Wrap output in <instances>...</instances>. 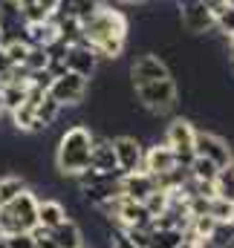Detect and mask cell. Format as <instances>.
Instances as JSON below:
<instances>
[{"instance_id": "1", "label": "cell", "mask_w": 234, "mask_h": 248, "mask_svg": "<svg viewBox=\"0 0 234 248\" xmlns=\"http://www.w3.org/2000/svg\"><path fill=\"white\" fill-rule=\"evenodd\" d=\"M81 41L87 46H93V52L99 58L116 61V58H121L124 44H127V17L118 9L99 6L96 15H90L81 23Z\"/></svg>"}, {"instance_id": "2", "label": "cell", "mask_w": 234, "mask_h": 248, "mask_svg": "<svg viewBox=\"0 0 234 248\" xmlns=\"http://www.w3.org/2000/svg\"><path fill=\"white\" fill-rule=\"evenodd\" d=\"M93 141H96V136L84 124H75L61 136L58 147H55V168L61 176H78L90 168Z\"/></svg>"}, {"instance_id": "3", "label": "cell", "mask_w": 234, "mask_h": 248, "mask_svg": "<svg viewBox=\"0 0 234 248\" xmlns=\"http://www.w3.org/2000/svg\"><path fill=\"white\" fill-rule=\"evenodd\" d=\"M35 225H38V199H35V193L29 187L20 196H15L9 205L0 208V234L3 237L32 231Z\"/></svg>"}, {"instance_id": "4", "label": "cell", "mask_w": 234, "mask_h": 248, "mask_svg": "<svg viewBox=\"0 0 234 248\" xmlns=\"http://www.w3.org/2000/svg\"><path fill=\"white\" fill-rule=\"evenodd\" d=\"M136 90V98L145 110H150L153 116H165L176 107V84L174 78H162V81H148V84H139L133 87Z\"/></svg>"}, {"instance_id": "5", "label": "cell", "mask_w": 234, "mask_h": 248, "mask_svg": "<svg viewBox=\"0 0 234 248\" xmlns=\"http://www.w3.org/2000/svg\"><path fill=\"white\" fill-rule=\"evenodd\" d=\"M87 90H90V81L84 78V75H78V72H61L52 78V84H50V95L58 101L61 107H75V104H81L84 98H87Z\"/></svg>"}, {"instance_id": "6", "label": "cell", "mask_w": 234, "mask_h": 248, "mask_svg": "<svg viewBox=\"0 0 234 248\" xmlns=\"http://www.w3.org/2000/svg\"><path fill=\"white\" fill-rule=\"evenodd\" d=\"M194 136H197V127L188 122V119H182V116L171 119L168 130H165V144L174 150L176 162L185 165V168H188L191 159H194Z\"/></svg>"}, {"instance_id": "7", "label": "cell", "mask_w": 234, "mask_h": 248, "mask_svg": "<svg viewBox=\"0 0 234 248\" xmlns=\"http://www.w3.org/2000/svg\"><path fill=\"white\" fill-rule=\"evenodd\" d=\"M176 9H179V23L191 35H205L214 26V15H211L208 0H176Z\"/></svg>"}, {"instance_id": "8", "label": "cell", "mask_w": 234, "mask_h": 248, "mask_svg": "<svg viewBox=\"0 0 234 248\" xmlns=\"http://www.w3.org/2000/svg\"><path fill=\"white\" fill-rule=\"evenodd\" d=\"M194 156H200V159H208V162H214L220 170L232 162V147H229V141L226 139H220V136H214V133H205V130H197V136H194Z\"/></svg>"}, {"instance_id": "9", "label": "cell", "mask_w": 234, "mask_h": 248, "mask_svg": "<svg viewBox=\"0 0 234 248\" xmlns=\"http://www.w3.org/2000/svg\"><path fill=\"white\" fill-rule=\"evenodd\" d=\"M113 141V153H116V168L118 173H136L142 170V159H145V147L136 136H116Z\"/></svg>"}, {"instance_id": "10", "label": "cell", "mask_w": 234, "mask_h": 248, "mask_svg": "<svg viewBox=\"0 0 234 248\" xmlns=\"http://www.w3.org/2000/svg\"><path fill=\"white\" fill-rule=\"evenodd\" d=\"M162 78H171V66H168V61L162 55L148 52V55H142V58H136V61L130 63V81H133V87L148 84V81H162Z\"/></svg>"}, {"instance_id": "11", "label": "cell", "mask_w": 234, "mask_h": 248, "mask_svg": "<svg viewBox=\"0 0 234 248\" xmlns=\"http://www.w3.org/2000/svg\"><path fill=\"white\" fill-rule=\"evenodd\" d=\"M64 66H67L69 72H78V75H84V78L90 81V75L99 69V55L93 52V46H87L84 41H78V44H69V46H67Z\"/></svg>"}, {"instance_id": "12", "label": "cell", "mask_w": 234, "mask_h": 248, "mask_svg": "<svg viewBox=\"0 0 234 248\" xmlns=\"http://www.w3.org/2000/svg\"><path fill=\"white\" fill-rule=\"evenodd\" d=\"M176 165V153L165 144V141H156L153 147H148L145 150V159H142V170L145 173H150L153 179L156 176H162V173H168V170H174Z\"/></svg>"}, {"instance_id": "13", "label": "cell", "mask_w": 234, "mask_h": 248, "mask_svg": "<svg viewBox=\"0 0 234 248\" xmlns=\"http://www.w3.org/2000/svg\"><path fill=\"white\" fill-rule=\"evenodd\" d=\"M118 187H121V196H127L133 202H145L156 190V179L150 173H145V170H136V173H124Z\"/></svg>"}, {"instance_id": "14", "label": "cell", "mask_w": 234, "mask_h": 248, "mask_svg": "<svg viewBox=\"0 0 234 248\" xmlns=\"http://www.w3.org/2000/svg\"><path fill=\"white\" fill-rule=\"evenodd\" d=\"M23 41H26L29 46H50V44H55V41H58V26H55V20L47 17V20H32V23H26V26H23Z\"/></svg>"}, {"instance_id": "15", "label": "cell", "mask_w": 234, "mask_h": 248, "mask_svg": "<svg viewBox=\"0 0 234 248\" xmlns=\"http://www.w3.org/2000/svg\"><path fill=\"white\" fill-rule=\"evenodd\" d=\"M90 168H93V170H104V173H118L116 153H113V141H110V139H96V141H93Z\"/></svg>"}, {"instance_id": "16", "label": "cell", "mask_w": 234, "mask_h": 248, "mask_svg": "<svg viewBox=\"0 0 234 248\" xmlns=\"http://www.w3.org/2000/svg\"><path fill=\"white\" fill-rule=\"evenodd\" d=\"M50 237H52V243L58 248H84V240H81V228H78V222H72L69 217L55 225L52 231H50Z\"/></svg>"}, {"instance_id": "17", "label": "cell", "mask_w": 234, "mask_h": 248, "mask_svg": "<svg viewBox=\"0 0 234 248\" xmlns=\"http://www.w3.org/2000/svg\"><path fill=\"white\" fill-rule=\"evenodd\" d=\"M67 217H69V214H67V208L61 205L58 199H44V202H38V225H41V228L52 231V228L61 225Z\"/></svg>"}, {"instance_id": "18", "label": "cell", "mask_w": 234, "mask_h": 248, "mask_svg": "<svg viewBox=\"0 0 234 248\" xmlns=\"http://www.w3.org/2000/svg\"><path fill=\"white\" fill-rule=\"evenodd\" d=\"M208 3H211V15H214V26L226 38H234V3L232 0H208Z\"/></svg>"}, {"instance_id": "19", "label": "cell", "mask_w": 234, "mask_h": 248, "mask_svg": "<svg viewBox=\"0 0 234 248\" xmlns=\"http://www.w3.org/2000/svg\"><path fill=\"white\" fill-rule=\"evenodd\" d=\"M26 93H29V81H9L0 87V104L3 110H17L23 101H26Z\"/></svg>"}, {"instance_id": "20", "label": "cell", "mask_w": 234, "mask_h": 248, "mask_svg": "<svg viewBox=\"0 0 234 248\" xmlns=\"http://www.w3.org/2000/svg\"><path fill=\"white\" fill-rule=\"evenodd\" d=\"M35 107H38V104L26 98L17 110H12V124H15L20 133H35V130H41V127H38V116H35Z\"/></svg>"}, {"instance_id": "21", "label": "cell", "mask_w": 234, "mask_h": 248, "mask_svg": "<svg viewBox=\"0 0 234 248\" xmlns=\"http://www.w3.org/2000/svg\"><path fill=\"white\" fill-rule=\"evenodd\" d=\"M61 107L58 101L50 95V93H44V98L38 101V107H35V116H38V127L41 130H47V127H52V124L58 122V116H61Z\"/></svg>"}, {"instance_id": "22", "label": "cell", "mask_w": 234, "mask_h": 248, "mask_svg": "<svg viewBox=\"0 0 234 248\" xmlns=\"http://www.w3.org/2000/svg\"><path fill=\"white\" fill-rule=\"evenodd\" d=\"M188 176L197 179V182H217V179H220V168H217L214 162H208V159L194 156L191 165H188Z\"/></svg>"}, {"instance_id": "23", "label": "cell", "mask_w": 234, "mask_h": 248, "mask_svg": "<svg viewBox=\"0 0 234 248\" xmlns=\"http://www.w3.org/2000/svg\"><path fill=\"white\" fill-rule=\"evenodd\" d=\"M208 217H214L217 222H234V196L217 193L214 199H208Z\"/></svg>"}, {"instance_id": "24", "label": "cell", "mask_w": 234, "mask_h": 248, "mask_svg": "<svg viewBox=\"0 0 234 248\" xmlns=\"http://www.w3.org/2000/svg\"><path fill=\"white\" fill-rule=\"evenodd\" d=\"M26 187H29L26 185V179L17 176V173H6V176H0V208L9 205L15 196H20Z\"/></svg>"}, {"instance_id": "25", "label": "cell", "mask_w": 234, "mask_h": 248, "mask_svg": "<svg viewBox=\"0 0 234 248\" xmlns=\"http://www.w3.org/2000/svg\"><path fill=\"white\" fill-rule=\"evenodd\" d=\"M182 240H185V231L179 228H153L148 248H176Z\"/></svg>"}, {"instance_id": "26", "label": "cell", "mask_w": 234, "mask_h": 248, "mask_svg": "<svg viewBox=\"0 0 234 248\" xmlns=\"http://www.w3.org/2000/svg\"><path fill=\"white\" fill-rule=\"evenodd\" d=\"M234 222H217L211 237H208V248H232V240H234Z\"/></svg>"}, {"instance_id": "27", "label": "cell", "mask_w": 234, "mask_h": 248, "mask_svg": "<svg viewBox=\"0 0 234 248\" xmlns=\"http://www.w3.org/2000/svg\"><path fill=\"white\" fill-rule=\"evenodd\" d=\"M50 66V52H47V46H29V52H26V58H23V69L26 72H41V69H47Z\"/></svg>"}, {"instance_id": "28", "label": "cell", "mask_w": 234, "mask_h": 248, "mask_svg": "<svg viewBox=\"0 0 234 248\" xmlns=\"http://www.w3.org/2000/svg\"><path fill=\"white\" fill-rule=\"evenodd\" d=\"M6 248H35V240L29 231H20V234L6 237Z\"/></svg>"}, {"instance_id": "29", "label": "cell", "mask_w": 234, "mask_h": 248, "mask_svg": "<svg viewBox=\"0 0 234 248\" xmlns=\"http://www.w3.org/2000/svg\"><path fill=\"white\" fill-rule=\"evenodd\" d=\"M29 234H32V240H35V248H58L55 243H52L50 231H47V228H41V225H35Z\"/></svg>"}, {"instance_id": "30", "label": "cell", "mask_w": 234, "mask_h": 248, "mask_svg": "<svg viewBox=\"0 0 234 248\" xmlns=\"http://www.w3.org/2000/svg\"><path fill=\"white\" fill-rule=\"evenodd\" d=\"M110 248H136V246H133V240L121 228H113L110 231Z\"/></svg>"}, {"instance_id": "31", "label": "cell", "mask_w": 234, "mask_h": 248, "mask_svg": "<svg viewBox=\"0 0 234 248\" xmlns=\"http://www.w3.org/2000/svg\"><path fill=\"white\" fill-rule=\"evenodd\" d=\"M176 248H205V246H197L194 240H188V237H185V240H182V243H179Z\"/></svg>"}, {"instance_id": "32", "label": "cell", "mask_w": 234, "mask_h": 248, "mask_svg": "<svg viewBox=\"0 0 234 248\" xmlns=\"http://www.w3.org/2000/svg\"><path fill=\"white\" fill-rule=\"evenodd\" d=\"M0 248H6V237L3 234H0Z\"/></svg>"}, {"instance_id": "33", "label": "cell", "mask_w": 234, "mask_h": 248, "mask_svg": "<svg viewBox=\"0 0 234 248\" xmlns=\"http://www.w3.org/2000/svg\"><path fill=\"white\" fill-rule=\"evenodd\" d=\"M124 3H148V0H124Z\"/></svg>"}, {"instance_id": "34", "label": "cell", "mask_w": 234, "mask_h": 248, "mask_svg": "<svg viewBox=\"0 0 234 248\" xmlns=\"http://www.w3.org/2000/svg\"><path fill=\"white\" fill-rule=\"evenodd\" d=\"M0 46H3V35H0Z\"/></svg>"}, {"instance_id": "35", "label": "cell", "mask_w": 234, "mask_h": 248, "mask_svg": "<svg viewBox=\"0 0 234 248\" xmlns=\"http://www.w3.org/2000/svg\"><path fill=\"white\" fill-rule=\"evenodd\" d=\"M229 41H232V46H234V38H229Z\"/></svg>"}, {"instance_id": "36", "label": "cell", "mask_w": 234, "mask_h": 248, "mask_svg": "<svg viewBox=\"0 0 234 248\" xmlns=\"http://www.w3.org/2000/svg\"><path fill=\"white\" fill-rule=\"evenodd\" d=\"M232 228H234V225H232ZM232 248H234V240H232Z\"/></svg>"}, {"instance_id": "37", "label": "cell", "mask_w": 234, "mask_h": 248, "mask_svg": "<svg viewBox=\"0 0 234 248\" xmlns=\"http://www.w3.org/2000/svg\"><path fill=\"white\" fill-rule=\"evenodd\" d=\"M0 113H3V104H0Z\"/></svg>"}]
</instances>
